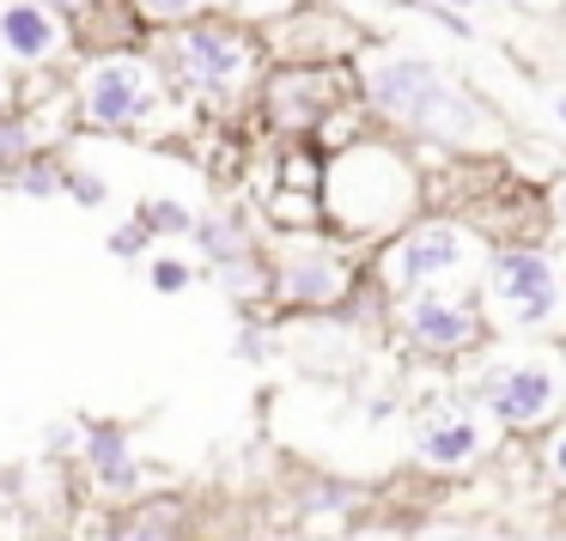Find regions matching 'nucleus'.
<instances>
[{
	"instance_id": "2eb2a0df",
	"label": "nucleus",
	"mask_w": 566,
	"mask_h": 541,
	"mask_svg": "<svg viewBox=\"0 0 566 541\" xmlns=\"http://www.w3.org/2000/svg\"><path fill=\"white\" fill-rule=\"evenodd\" d=\"M415 450H420L427 468L457 475V468H469L481 456V432H475V420L451 414V407H432V414H420V426H415Z\"/></svg>"
},
{
	"instance_id": "dca6fc26",
	"label": "nucleus",
	"mask_w": 566,
	"mask_h": 541,
	"mask_svg": "<svg viewBox=\"0 0 566 541\" xmlns=\"http://www.w3.org/2000/svg\"><path fill=\"white\" fill-rule=\"evenodd\" d=\"M74 38H80V55H104V50H140L147 31L128 13V0H92L74 19Z\"/></svg>"
},
{
	"instance_id": "f03ea898",
	"label": "nucleus",
	"mask_w": 566,
	"mask_h": 541,
	"mask_svg": "<svg viewBox=\"0 0 566 541\" xmlns=\"http://www.w3.org/2000/svg\"><path fill=\"white\" fill-rule=\"evenodd\" d=\"M67 92H74V128L80 135H104V140L153 135L159 116L177 110L159 67L147 62V50L80 55L74 74H67Z\"/></svg>"
},
{
	"instance_id": "20e7f679",
	"label": "nucleus",
	"mask_w": 566,
	"mask_h": 541,
	"mask_svg": "<svg viewBox=\"0 0 566 541\" xmlns=\"http://www.w3.org/2000/svg\"><path fill=\"white\" fill-rule=\"evenodd\" d=\"M354 293V262L329 250L317 232L269 250V305L274 310H342Z\"/></svg>"
},
{
	"instance_id": "9d476101",
	"label": "nucleus",
	"mask_w": 566,
	"mask_h": 541,
	"mask_svg": "<svg viewBox=\"0 0 566 541\" xmlns=\"http://www.w3.org/2000/svg\"><path fill=\"white\" fill-rule=\"evenodd\" d=\"M481 407H488L505 432L548 426L554 407H560V378H554L548 365H505L481 383Z\"/></svg>"
},
{
	"instance_id": "412c9836",
	"label": "nucleus",
	"mask_w": 566,
	"mask_h": 541,
	"mask_svg": "<svg viewBox=\"0 0 566 541\" xmlns=\"http://www.w3.org/2000/svg\"><path fill=\"white\" fill-rule=\"evenodd\" d=\"M232 353L244 359V365H269V359H274V322H269V310H238Z\"/></svg>"
},
{
	"instance_id": "39448f33",
	"label": "nucleus",
	"mask_w": 566,
	"mask_h": 541,
	"mask_svg": "<svg viewBox=\"0 0 566 541\" xmlns=\"http://www.w3.org/2000/svg\"><path fill=\"white\" fill-rule=\"evenodd\" d=\"M342 98H347L342 67H269L256 86L262 123L281 140H298V147H311L323 135V123L342 110Z\"/></svg>"
},
{
	"instance_id": "b1692460",
	"label": "nucleus",
	"mask_w": 566,
	"mask_h": 541,
	"mask_svg": "<svg viewBox=\"0 0 566 541\" xmlns=\"http://www.w3.org/2000/svg\"><path fill=\"white\" fill-rule=\"evenodd\" d=\"M80 438H86V414H62L43 426V463L55 468H74L80 463Z\"/></svg>"
},
{
	"instance_id": "a878e982",
	"label": "nucleus",
	"mask_w": 566,
	"mask_h": 541,
	"mask_svg": "<svg viewBox=\"0 0 566 541\" xmlns=\"http://www.w3.org/2000/svg\"><path fill=\"white\" fill-rule=\"evenodd\" d=\"M0 541H43V523L19 505V492L7 475H0Z\"/></svg>"
},
{
	"instance_id": "ddd939ff",
	"label": "nucleus",
	"mask_w": 566,
	"mask_h": 541,
	"mask_svg": "<svg viewBox=\"0 0 566 541\" xmlns=\"http://www.w3.org/2000/svg\"><path fill=\"white\" fill-rule=\"evenodd\" d=\"M371 505V492L359 487V480H342V475H305L293 492V511H298V529L293 535L317 541L323 523H354L359 511Z\"/></svg>"
},
{
	"instance_id": "f704fd0d",
	"label": "nucleus",
	"mask_w": 566,
	"mask_h": 541,
	"mask_svg": "<svg viewBox=\"0 0 566 541\" xmlns=\"http://www.w3.org/2000/svg\"><path fill=\"white\" fill-rule=\"evenodd\" d=\"M548 541H566V529H560V535H548Z\"/></svg>"
},
{
	"instance_id": "473e14b6",
	"label": "nucleus",
	"mask_w": 566,
	"mask_h": 541,
	"mask_svg": "<svg viewBox=\"0 0 566 541\" xmlns=\"http://www.w3.org/2000/svg\"><path fill=\"white\" fill-rule=\"evenodd\" d=\"M554 116H560V123H566V98H560V104H554Z\"/></svg>"
},
{
	"instance_id": "393cba45",
	"label": "nucleus",
	"mask_w": 566,
	"mask_h": 541,
	"mask_svg": "<svg viewBox=\"0 0 566 541\" xmlns=\"http://www.w3.org/2000/svg\"><path fill=\"white\" fill-rule=\"evenodd\" d=\"M147 286L159 298H184L189 286H196V262L171 256V250H153V256H147Z\"/></svg>"
},
{
	"instance_id": "f257e3e1",
	"label": "nucleus",
	"mask_w": 566,
	"mask_h": 541,
	"mask_svg": "<svg viewBox=\"0 0 566 541\" xmlns=\"http://www.w3.org/2000/svg\"><path fill=\"white\" fill-rule=\"evenodd\" d=\"M140 50L159 67L165 92H171L177 104H208V110L256 98L262 74H269L262 38L232 13H201V19H189V25L153 31Z\"/></svg>"
},
{
	"instance_id": "a211bd4d",
	"label": "nucleus",
	"mask_w": 566,
	"mask_h": 541,
	"mask_svg": "<svg viewBox=\"0 0 566 541\" xmlns=\"http://www.w3.org/2000/svg\"><path fill=\"white\" fill-rule=\"evenodd\" d=\"M213 280H220V293L232 298L238 310H269V250H256V256H244V262H226V268H213Z\"/></svg>"
},
{
	"instance_id": "f3484780",
	"label": "nucleus",
	"mask_w": 566,
	"mask_h": 541,
	"mask_svg": "<svg viewBox=\"0 0 566 541\" xmlns=\"http://www.w3.org/2000/svg\"><path fill=\"white\" fill-rule=\"evenodd\" d=\"M43 152H50V140H43L38 116L7 104V110H0V183H13V177L25 171L31 159H43Z\"/></svg>"
},
{
	"instance_id": "6e6552de",
	"label": "nucleus",
	"mask_w": 566,
	"mask_h": 541,
	"mask_svg": "<svg viewBox=\"0 0 566 541\" xmlns=\"http://www.w3.org/2000/svg\"><path fill=\"white\" fill-rule=\"evenodd\" d=\"M439 92H444V74L432 62H420V55H366V62H359V98L378 116H390V123L415 128L420 110H427Z\"/></svg>"
},
{
	"instance_id": "f8f14e48",
	"label": "nucleus",
	"mask_w": 566,
	"mask_h": 541,
	"mask_svg": "<svg viewBox=\"0 0 566 541\" xmlns=\"http://www.w3.org/2000/svg\"><path fill=\"white\" fill-rule=\"evenodd\" d=\"M402 329L420 353H463L481 335L475 298H439V293H415L402 305Z\"/></svg>"
},
{
	"instance_id": "4468645a",
	"label": "nucleus",
	"mask_w": 566,
	"mask_h": 541,
	"mask_svg": "<svg viewBox=\"0 0 566 541\" xmlns=\"http://www.w3.org/2000/svg\"><path fill=\"white\" fill-rule=\"evenodd\" d=\"M189 244H196V262L201 268H226V262H244L262 250V232H256V213L250 208H213L196 220V232H189Z\"/></svg>"
},
{
	"instance_id": "423d86ee",
	"label": "nucleus",
	"mask_w": 566,
	"mask_h": 541,
	"mask_svg": "<svg viewBox=\"0 0 566 541\" xmlns=\"http://www.w3.org/2000/svg\"><path fill=\"white\" fill-rule=\"evenodd\" d=\"M80 38L43 0H0V67L13 79L31 74H74Z\"/></svg>"
},
{
	"instance_id": "5701e85b",
	"label": "nucleus",
	"mask_w": 566,
	"mask_h": 541,
	"mask_svg": "<svg viewBox=\"0 0 566 541\" xmlns=\"http://www.w3.org/2000/svg\"><path fill=\"white\" fill-rule=\"evenodd\" d=\"M62 201H74V208L98 213L104 201H111V177H98V171H92V165L67 159V165H62Z\"/></svg>"
},
{
	"instance_id": "1a4fd4ad",
	"label": "nucleus",
	"mask_w": 566,
	"mask_h": 541,
	"mask_svg": "<svg viewBox=\"0 0 566 541\" xmlns=\"http://www.w3.org/2000/svg\"><path fill=\"white\" fill-rule=\"evenodd\" d=\"M457 268H463V232L451 220H420L384 250V286H402V293H427Z\"/></svg>"
},
{
	"instance_id": "aec40b11",
	"label": "nucleus",
	"mask_w": 566,
	"mask_h": 541,
	"mask_svg": "<svg viewBox=\"0 0 566 541\" xmlns=\"http://www.w3.org/2000/svg\"><path fill=\"white\" fill-rule=\"evenodd\" d=\"M62 165H67V152H43V159H31L25 171L13 177V183H0V195H19V201H62Z\"/></svg>"
},
{
	"instance_id": "6ab92c4d",
	"label": "nucleus",
	"mask_w": 566,
	"mask_h": 541,
	"mask_svg": "<svg viewBox=\"0 0 566 541\" xmlns=\"http://www.w3.org/2000/svg\"><path fill=\"white\" fill-rule=\"evenodd\" d=\"M135 220H140V232H147L153 244H177V237H189V232H196V220H201V213L189 208L184 195H147V201L135 208Z\"/></svg>"
},
{
	"instance_id": "9b49d317",
	"label": "nucleus",
	"mask_w": 566,
	"mask_h": 541,
	"mask_svg": "<svg viewBox=\"0 0 566 541\" xmlns=\"http://www.w3.org/2000/svg\"><path fill=\"white\" fill-rule=\"evenodd\" d=\"M493 293H500L505 310H512L517 329H542V322L554 317V305H560L554 268H548L542 250H505V256L493 262Z\"/></svg>"
},
{
	"instance_id": "72a5a7b5",
	"label": "nucleus",
	"mask_w": 566,
	"mask_h": 541,
	"mask_svg": "<svg viewBox=\"0 0 566 541\" xmlns=\"http://www.w3.org/2000/svg\"><path fill=\"white\" fill-rule=\"evenodd\" d=\"M274 541H305V535H274Z\"/></svg>"
},
{
	"instance_id": "c756f323",
	"label": "nucleus",
	"mask_w": 566,
	"mask_h": 541,
	"mask_svg": "<svg viewBox=\"0 0 566 541\" xmlns=\"http://www.w3.org/2000/svg\"><path fill=\"white\" fill-rule=\"evenodd\" d=\"M7 104H13V74L0 67V110H7Z\"/></svg>"
},
{
	"instance_id": "4be33fe9",
	"label": "nucleus",
	"mask_w": 566,
	"mask_h": 541,
	"mask_svg": "<svg viewBox=\"0 0 566 541\" xmlns=\"http://www.w3.org/2000/svg\"><path fill=\"white\" fill-rule=\"evenodd\" d=\"M128 13L140 19V31H171V25H189V19L208 13V0H128Z\"/></svg>"
},
{
	"instance_id": "2f4dec72",
	"label": "nucleus",
	"mask_w": 566,
	"mask_h": 541,
	"mask_svg": "<svg viewBox=\"0 0 566 541\" xmlns=\"http://www.w3.org/2000/svg\"><path fill=\"white\" fill-rule=\"evenodd\" d=\"M444 541H488V535H475V529H457V535H444Z\"/></svg>"
},
{
	"instance_id": "7c9ffc66",
	"label": "nucleus",
	"mask_w": 566,
	"mask_h": 541,
	"mask_svg": "<svg viewBox=\"0 0 566 541\" xmlns=\"http://www.w3.org/2000/svg\"><path fill=\"white\" fill-rule=\"evenodd\" d=\"M554 213H560V225H566V183L554 189Z\"/></svg>"
},
{
	"instance_id": "bb28decb",
	"label": "nucleus",
	"mask_w": 566,
	"mask_h": 541,
	"mask_svg": "<svg viewBox=\"0 0 566 541\" xmlns=\"http://www.w3.org/2000/svg\"><path fill=\"white\" fill-rule=\"evenodd\" d=\"M104 250H111L116 262H147V256H153V237L140 232V220L128 213V220H116V225H111V237H104Z\"/></svg>"
},
{
	"instance_id": "c85d7f7f",
	"label": "nucleus",
	"mask_w": 566,
	"mask_h": 541,
	"mask_svg": "<svg viewBox=\"0 0 566 541\" xmlns=\"http://www.w3.org/2000/svg\"><path fill=\"white\" fill-rule=\"evenodd\" d=\"M43 7H50V13H55V19H67V25H74V19H80V13H86L92 0H43Z\"/></svg>"
},
{
	"instance_id": "7ed1b4c3",
	"label": "nucleus",
	"mask_w": 566,
	"mask_h": 541,
	"mask_svg": "<svg viewBox=\"0 0 566 541\" xmlns=\"http://www.w3.org/2000/svg\"><path fill=\"white\" fill-rule=\"evenodd\" d=\"M323 225L347 237H378L415 213V171L378 140H354L323 159Z\"/></svg>"
},
{
	"instance_id": "0eeeda50",
	"label": "nucleus",
	"mask_w": 566,
	"mask_h": 541,
	"mask_svg": "<svg viewBox=\"0 0 566 541\" xmlns=\"http://www.w3.org/2000/svg\"><path fill=\"white\" fill-rule=\"evenodd\" d=\"M74 523L86 529V541H189L196 535V499L189 492H140L128 505H80Z\"/></svg>"
},
{
	"instance_id": "cd10ccee",
	"label": "nucleus",
	"mask_w": 566,
	"mask_h": 541,
	"mask_svg": "<svg viewBox=\"0 0 566 541\" xmlns=\"http://www.w3.org/2000/svg\"><path fill=\"white\" fill-rule=\"evenodd\" d=\"M542 475H548V487L566 492V420L542 438Z\"/></svg>"
}]
</instances>
